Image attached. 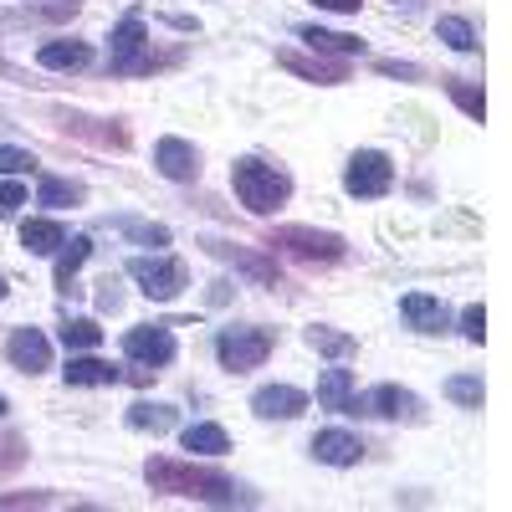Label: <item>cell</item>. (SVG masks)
Segmentation results:
<instances>
[{"label": "cell", "mask_w": 512, "mask_h": 512, "mask_svg": "<svg viewBox=\"0 0 512 512\" xmlns=\"http://www.w3.org/2000/svg\"><path fill=\"white\" fill-rule=\"evenodd\" d=\"M6 359L11 369L21 374H41V369H52V344H47V333H36V328H16L6 338Z\"/></svg>", "instance_id": "11"}, {"label": "cell", "mask_w": 512, "mask_h": 512, "mask_svg": "<svg viewBox=\"0 0 512 512\" xmlns=\"http://www.w3.org/2000/svg\"><path fill=\"white\" fill-rule=\"evenodd\" d=\"M62 344H67V349H98V344H103V328H98L93 318H67V323H62Z\"/></svg>", "instance_id": "28"}, {"label": "cell", "mask_w": 512, "mask_h": 512, "mask_svg": "<svg viewBox=\"0 0 512 512\" xmlns=\"http://www.w3.org/2000/svg\"><path fill=\"white\" fill-rule=\"evenodd\" d=\"M93 256V241L88 236H72V241H62L57 246V292H72V277H77V267Z\"/></svg>", "instance_id": "21"}, {"label": "cell", "mask_w": 512, "mask_h": 512, "mask_svg": "<svg viewBox=\"0 0 512 512\" xmlns=\"http://www.w3.org/2000/svg\"><path fill=\"white\" fill-rule=\"evenodd\" d=\"M62 241H67V231H62L57 221H26V226H21V246H26L31 256H52Z\"/></svg>", "instance_id": "23"}, {"label": "cell", "mask_w": 512, "mask_h": 512, "mask_svg": "<svg viewBox=\"0 0 512 512\" xmlns=\"http://www.w3.org/2000/svg\"><path fill=\"white\" fill-rule=\"evenodd\" d=\"M446 400H456L461 410H482V379L477 374H451L446 379Z\"/></svg>", "instance_id": "29"}, {"label": "cell", "mask_w": 512, "mask_h": 512, "mask_svg": "<svg viewBox=\"0 0 512 512\" xmlns=\"http://www.w3.org/2000/svg\"><path fill=\"white\" fill-rule=\"evenodd\" d=\"M251 410L262 420H297L308 410V395L297 390V384H262V390L251 395Z\"/></svg>", "instance_id": "12"}, {"label": "cell", "mask_w": 512, "mask_h": 512, "mask_svg": "<svg viewBox=\"0 0 512 512\" xmlns=\"http://www.w3.org/2000/svg\"><path fill=\"white\" fill-rule=\"evenodd\" d=\"M154 169L175 185H190V180H200V154L185 139H159L154 144Z\"/></svg>", "instance_id": "10"}, {"label": "cell", "mask_w": 512, "mask_h": 512, "mask_svg": "<svg viewBox=\"0 0 512 512\" xmlns=\"http://www.w3.org/2000/svg\"><path fill=\"white\" fill-rule=\"evenodd\" d=\"M349 415H374V420H420V400L400 384H374L364 395H349Z\"/></svg>", "instance_id": "8"}, {"label": "cell", "mask_w": 512, "mask_h": 512, "mask_svg": "<svg viewBox=\"0 0 512 512\" xmlns=\"http://www.w3.org/2000/svg\"><path fill=\"white\" fill-rule=\"evenodd\" d=\"M144 482L164 497H195V502H210V507H236V502H251L226 472H210V466H195V461H180V456H149L144 461Z\"/></svg>", "instance_id": "1"}, {"label": "cell", "mask_w": 512, "mask_h": 512, "mask_svg": "<svg viewBox=\"0 0 512 512\" xmlns=\"http://www.w3.org/2000/svg\"><path fill=\"white\" fill-rule=\"evenodd\" d=\"M205 251H210V256H221V262H231V267H241L246 277H256V282L277 287V267L267 262V256H256V251H241V246H231V241H205Z\"/></svg>", "instance_id": "14"}, {"label": "cell", "mask_w": 512, "mask_h": 512, "mask_svg": "<svg viewBox=\"0 0 512 512\" xmlns=\"http://www.w3.org/2000/svg\"><path fill=\"white\" fill-rule=\"evenodd\" d=\"M47 502H57L52 492H6V497H0V512H6V507H47Z\"/></svg>", "instance_id": "35"}, {"label": "cell", "mask_w": 512, "mask_h": 512, "mask_svg": "<svg viewBox=\"0 0 512 512\" xmlns=\"http://www.w3.org/2000/svg\"><path fill=\"white\" fill-rule=\"evenodd\" d=\"M175 405H128V425H134V431H144V436H164V431H175Z\"/></svg>", "instance_id": "20"}, {"label": "cell", "mask_w": 512, "mask_h": 512, "mask_svg": "<svg viewBox=\"0 0 512 512\" xmlns=\"http://www.w3.org/2000/svg\"><path fill=\"white\" fill-rule=\"evenodd\" d=\"M123 354L134 359V364H169L175 359V333L159 328V323H144V328H128L123 333Z\"/></svg>", "instance_id": "9"}, {"label": "cell", "mask_w": 512, "mask_h": 512, "mask_svg": "<svg viewBox=\"0 0 512 512\" xmlns=\"http://www.w3.org/2000/svg\"><path fill=\"white\" fill-rule=\"evenodd\" d=\"M303 344L313 349V354H323V359H349L359 344H354V333H338V328H328V323H313L308 333H303Z\"/></svg>", "instance_id": "18"}, {"label": "cell", "mask_w": 512, "mask_h": 512, "mask_svg": "<svg viewBox=\"0 0 512 512\" xmlns=\"http://www.w3.org/2000/svg\"><path fill=\"white\" fill-rule=\"evenodd\" d=\"M272 349H277V333L272 328H221V338H216L221 369H231V374L262 369Z\"/></svg>", "instance_id": "5"}, {"label": "cell", "mask_w": 512, "mask_h": 512, "mask_svg": "<svg viewBox=\"0 0 512 512\" xmlns=\"http://www.w3.org/2000/svg\"><path fill=\"white\" fill-rule=\"evenodd\" d=\"M349 395H354V374H349V369H323V379H318V405H323V410H344Z\"/></svg>", "instance_id": "24"}, {"label": "cell", "mask_w": 512, "mask_h": 512, "mask_svg": "<svg viewBox=\"0 0 512 512\" xmlns=\"http://www.w3.org/2000/svg\"><path fill=\"white\" fill-rule=\"evenodd\" d=\"M31 169H36V154L31 149L0 144V175H31Z\"/></svg>", "instance_id": "32"}, {"label": "cell", "mask_w": 512, "mask_h": 512, "mask_svg": "<svg viewBox=\"0 0 512 512\" xmlns=\"http://www.w3.org/2000/svg\"><path fill=\"white\" fill-rule=\"evenodd\" d=\"M0 415H6V400H0Z\"/></svg>", "instance_id": "38"}, {"label": "cell", "mask_w": 512, "mask_h": 512, "mask_svg": "<svg viewBox=\"0 0 512 512\" xmlns=\"http://www.w3.org/2000/svg\"><path fill=\"white\" fill-rule=\"evenodd\" d=\"M21 205H26V185L21 180H6V185H0V216H16Z\"/></svg>", "instance_id": "34"}, {"label": "cell", "mask_w": 512, "mask_h": 512, "mask_svg": "<svg viewBox=\"0 0 512 512\" xmlns=\"http://www.w3.org/2000/svg\"><path fill=\"white\" fill-rule=\"evenodd\" d=\"M313 456H318L323 466H359L364 446H359V436H349V431H318V436H313Z\"/></svg>", "instance_id": "15"}, {"label": "cell", "mask_w": 512, "mask_h": 512, "mask_svg": "<svg viewBox=\"0 0 512 512\" xmlns=\"http://www.w3.org/2000/svg\"><path fill=\"white\" fill-rule=\"evenodd\" d=\"M149 47V26L144 16H123L113 26V41H108V62L113 72H154V57L144 52Z\"/></svg>", "instance_id": "7"}, {"label": "cell", "mask_w": 512, "mask_h": 512, "mask_svg": "<svg viewBox=\"0 0 512 512\" xmlns=\"http://www.w3.org/2000/svg\"><path fill=\"white\" fill-rule=\"evenodd\" d=\"M36 200H41V205H52V210H67V205H82V185H72V180H57V175H41V185H36Z\"/></svg>", "instance_id": "26"}, {"label": "cell", "mask_w": 512, "mask_h": 512, "mask_svg": "<svg viewBox=\"0 0 512 512\" xmlns=\"http://www.w3.org/2000/svg\"><path fill=\"white\" fill-rule=\"evenodd\" d=\"M128 277H134L139 292L154 297V303H175V297L190 287V267L180 262V256H134V262H128Z\"/></svg>", "instance_id": "4"}, {"label": "cell", "mask_w": 512, "mask_h": 512, "mask_svg": "<svg viewBox=\"0 0 512 512\" xmlns=\"http://www.w3.org/2000/svg\"><path fill=\"white\" fill-rule=\"evenodd\" d=\"M67 384H118L123 379V369H113V364H103V359H67Z\"/></svg>", "instance_id": "25"}, {"label": "cell", "mask_w": 512, "mask_h": 512, "mask_svg": "<svg viewBox=\"0 0 512 512\" xmlns=\"http://www.w3.org/2000/svg\"><path fill=\"white\" fill-rule=\"evenodd\" d=\"M400 313H405V323L415 333H441L446 328V303H441V297H431V292H405L400 297Z\"/></svg>", "instance_id": "13"}, {"label": "cell", "mask_w": 512, "mask_h": 512, "mask_svg": "<svg viewBox=\"0 0 512 512\" xmlns=\"http://www.w3.org/2000/svg\"><path fill=\"white\" fill-rule=\"evenodd\" d=\"M446 93L456 98V108H461L466 118H477V123H482V113H487V103H482V93L472 88V82H446Z\"/></svg>", "instance_id": "31"}, {"label": "cell", "mask_w": 512, "mask_h": 512, "mask_svg": "<svg viewBox=\"0 0 512 512\" xmlns=\"http://www.w3.org/2000/svg\"><path fill=\"white\" fill-rule=\"evenodd\" d=\"M267 246L292 251L297 262H323V267H333V262H344V256H349V241H344V236L318 231V226H277V231L267 236Z\"/></svg>", "instance_id": "3"}, {"label": "cell", "mask_w": 512, "mask_h": 512, "mask_svg": "<svg viewBox=\"0 0 512 512\" xmlns=\"http://www.w3.org/2000/svg\"><path fill=\"white\" fill-rule=\"evenodd\" d=\"M36 62L47 72H82L93 62V47H88V41H47V47L36 52Z\"/></svg>", "instance_id": "16"}, {"label": "cell", "mask_w": 512, "mask_h": 512, "mask_svg": "<svg viewBox=\"0 0 512 512\" xmlns=\"http://www.w3.org/2000/svg\"><path fill=\"white\" fill-rule=\"evenodd\" d=\"M180 446L195 451V456H226L231 451V436L221 431V425H190V431L180 436Z\"/></svg>", "instance_id": "22"}, {"label": "cell", "mask_w": 512, "mask_h": 512, "mask_svg": "<svg viewBox=\"0 0 512 512\" xmlns=\"http://www.w3.org/2000/svg\"><path fill=\"white\" fill-rule=\"evenodd\" d=\"M436 36L446 41L451 52H477V31H472V21H461V16H441Z\"/></svg>", "instance_id": "27"}, {"label": "cell", "mask_w": 512, "mask_h": 512, "mask_svg": "<svg viewBox=\"0 0 512 512\" xmlns=\"http://www.w3.org/2000/svg\"><path fill=\"white\" fill-rule=\"evenodd\" d=\"M297 36H303L308 41V47L323 57V52H333V57H354V52H364V41L359 36H344V31H323V26H303V31H297Z\"/></svg>", "instance_id": "19"}, {"label": "cell", "mask_w": 512, "mask_h": 512, "mask_svg": "<svg viewBox=\"0 0 512 512\" xmlns=\"http://www.w3.org/2000/svg\"><path fill=\"white\" fill-rule=\"evenodd\" d=\"M277 62L308 82H349V67L344 62H323V57H303V52H277Z\"/></svg>", "instance_id": "17"}, {"label": "cell", "mask_w": 512, "mask_h": 512, "mask_svg": "<svg viewBox=\"0 0 512 512\" xmlns=\"http://www.w3.org/2000/svg\"><path fill=\"white\" fill-rule=\"evenodd\" d=\"M6 292H11V287H6V277H0V297H6Z\"/></svg>", "instance_id": "37"}, {"label": "cell", "mask_w": 512, "mask_h": 512, "mask_svg": "<svg viewBox=\"0 0 512 512\" xmlns=\"http://www.w3.org/2000/svg\"><path fill=\"white\" fill-rule=\"evenodd\" d=\"M118 231L128 236V241H139V246H169V226H154V221H118Z\"/></svg>", "instance_id": "30"}, {"label": "cell", "mask_w": 512, "mask_h": 512, "mask_svg": "<svg viewBox=\"0 0 512 512\" xmlns=\"http://www.w3.org/2000/svg\"><path fill=\"white\" fill-rule=\"evenodd\" d=\"M390 185H395V164L379 149H359L344 169V190L354 200H379V195H390Z\"/></svg>", "instance_id": "6"}, {"label": "cell", "mask_w": 512, "mask_h": 512, "mask_svg": "<svg viewBox=\"0 0 512 512\" xmlns=\"http://www.w3.org/2000/svg\"><path fill=\"white\" fill-rule=\"evenodd\" d=\"M231 190L251 216H272L277 205L292 200V175L277 169V164H267V159H236L231 164Z\"/></svg>", "instance_id": "2"}, {"label": "cell", "mask_w": 512, "mask_h": 512, "mask_svg": "<svg viewBox=\"0 0 512 512\" xmlns=\"http://www.w3.org/2000/svg\"><path fill=\"white\" fill-rule=\"evenodd\" d=\"M313 6H318V11H338V16H354L364 0H313Z\"/></svg>", "instance_id": "36"}, {"label": "cell", "mask_w": 512, "mask_h": 512, "mask_svg": "<svg viewBox=\"0 0 512 512\" xmlns=\"http://www.w3.org/2000/svg\"><path fill=\"white\" fill-rule=\"evenodd\" d=\"M461 333H466V344H482L487 338V313H482V303H472L461 313Z\"/></svg>", "instance_id": "33"}]
</instances>
